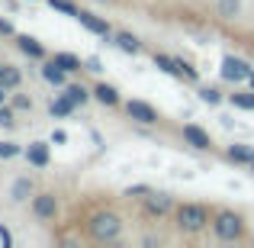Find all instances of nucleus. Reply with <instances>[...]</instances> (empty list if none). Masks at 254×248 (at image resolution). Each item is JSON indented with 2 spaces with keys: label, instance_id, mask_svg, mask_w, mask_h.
<instances>
[{
  "label": "nucleus",
  "instance_id": "3",
  "mask_svg": "<svg viewBox=\"0 0 254 248\" xmlns=\"http://www.w3.org/2000/svg\"><path fill=\"white\" fill-rule=\"evenodd\" d=\"M212 229H216V236H219V239L232 242V239L242 236L245 223H242V216H238V213H219V216L212 219Z\"/></svg>",
  "mask_w": 254,
  "mask_h": 248
},
{
  "label": "nucleus",
  "instance_id": "11",
  "mask_svg": "<svg viewBox=\"0 0 254 248\" xmlns=\"http://www.w3.org/2000/svg\"><path fill=\"white\" fill-rule=\"evenodd\" d=\"M64 75H68V71H64L62 65L55 62V58H52V62H49V65L42 68V78H45L49 84H55V87H62V84H64Z\"/></svg>",
  "mask_w": 254,
  "mask_h": 248
},
{
  "label": "nucleus",
  "instance_id": "30",
  "mask_svg": "<svg viewBox=\"0 0 254 248\" xmlns=\"http://www.w3.org/2000/svg\"><path fill=\"white\" fill-rule=\"evenodd\" d=\"M0 36H13V26L6 19H0Z\"/></svg>",
  "mask_w": 254,
  "mask_h": 248
},
{
  "label": "nucleus",
  "instance_id": "9",
  "mask_svg": "<svg viewBox=\"0 0 254 248\" xmlns=\"http://www.w3.org/2000/svg\"><path fill=\"white\" fill-rule=\"evenodd\" d=\"M26 158H29V165L45 167V165H49V145H45V142H32L29 149H26Z\"/></svg>",
  "mask_w": 254,
  "mask_h": 248
},
{
  "label": "nucleus",
  "instance_id": "1",
  "mask_svg": "<svg viewBox=\"0 0 254 248\" xmlns=\"http://www.w3.org/2000/svg\"><path fill=\"white\" fill-rule=\"evenodd\" d=\"M87 229H90V236L97 239V242H113V239L119 236V229H123V223H119L116 213L103 210V213H93V216H90Z\"/></svg>",
  "mask_w": 254,
  "mask_h": 248
},
{
  "label": "nucleus",
  "instance_id": "13",
  "mask_svg": "<svg viewBox=\"0 0 254 248\" xmlns=\"http://www.w3.org/2000/svg\"><path fill=\"white\" fill-rule=\"evenodd\" d=\"M29 193H32V180H29V177H19L16 184L10 187V200H13V203H23V200H29Z\"/></svg>",
  "mask_w": 254,
  "mask_h": 248
},
{
  "label": "nucleus",
  "instance_id": "12",
  "mask_svg": "<svg viewBox=\"0 0 254 248\" xmlns=\"http://www.w3.org/2000/svg\"><path fill=\"white\" fill-rule=\"evenodd\" d=\"M74 100H71L68 97V93H62V97H55V100H52V106H49V110H52V116H71V113H74Z\"/></svg>",
  "mask_w": 254,
  "mask_h": 248
},
{
  "label": "nucleus",
  "instance_id": "27",
  "mask_svg": "<svg viewBox=\"0 0 254 248\" xmlns=\"http://www.w3.org/2000/svg\"><path fill=\"white\" fill-rule=\"evenodd\" d=\"M177 68H180V78H187V81H196V68H190V65L180 62V58H177Z\"/></svg>",
  "mask_w": 254,
  "mask_h": 248
},
{
  "label": "nucleus",
  "instance_id": "17",
  "mask_svg": "<svg viewBox=\"0 0 254 248\" xmlns=\"http://www.w3.org/2000/svg\"><path fill=\"white\" fill-rule=\"evenodd\" d=\"M16 42H19V49H23V52H26L29 58H42V55H45V52H42V45H39V42H36L32 36H19Z\"/></svg>",
  "mask_w": 254,
  "mask_h": 248
},
{
  "label": "nucleus",
  "instance_id": "26",
  "mask_svg": "<svg viewBox=\"0 0 254 248\" xmlns=\"http://www.w3.org/2000/svg\"><path fill=\"white\" fill-rule=\"evenodd\" d=\"M19 155V145L16 142H0V158H13Z\"/></svg>",
  "mask_w": 254,
  "mask_h": 248
},
{
  "label": "nucleus",
  "instance_id": "5",
  "mask_svg": "<svg viewBox=\"0 0 254 248\" xmlns=\"http://www.w3.org/2000/svg\"><path fill=\"white\" fill-rule=\"evenodd\" d=\"M126 113H129V116L135 119V123H145V126L158 123L155 106H151V103H145V100H129V103H126Z\"/></svg>",
  "mask_w": 254,
  "mask_h": 248
},
{
  "label": "nucleus",
  "instance_id": "16",
  "mask_svg": "<svg viewBox=\"0 0 254 248\" xmlns=\"http://www.w3.org/2000/svg\"><path fill=\"white\" fill-rule=\"evenodd\" d=\"M219 16L222 19H235L238 13H242V0H219Z\"/></svg>",
  "mask_w": 254,
  "mask_h": 248
},
{
  "label": "nucleus",
  "instance_id": "24",
  "mask_svg": "<svg viewBox=\"0 0 254 248\" xmlns=\"http://www.w3.org/2000/svg\"><path fill=\"white\" fill-rule=\"evenodd\" d=\"M49 3H52V10H62V13H68V16H77V13H81L71 0H49Z\"/></svg>",
  "mask_w": 254,
  "mask_h": 248
},
{
  "label": "nucleus",
  "instance_id": "33",
  "mask_svg": "<svg viewBox=\"0 0 254 248\" xmlns=\"http://www.w3.org/2000/svg\"><path fill=\"white\" fill-rule=\"evenodd\" d=\"M3 71H6V68H3V65H0V78H3Z\"/></svg>",
  "mask_w": 254,
  "mask_h": 248
},
{
  "label": "nucleus",
  "instance_id": "20",
  "mask_svg": "<svg viewBox=\"0 0 254 248\" xmlns=\"http://www.w3.org/2000/svg\"><path fill=\"white\" fill-rule=\"evenodd\" d=\"M55 62H58V65H62V68H64V71H77V68H81V58H74V55H68V52H58V55H55Z\"/></svg>",
  "mask_w": 254,
  "mask_h": 248
},
{
  "label": "nucleus",
  "instance_id": "4",
  "mask_svg": "<svg viewBox=\"0 0 254 248\" xmlns=\"http://www.w3.org/2000/svg\"><path fill=\"white\" fill-rule=\"evenodd\" d=\"M251 65L245 62V58H235V55H229V58H222V78L225 81H232V84H242V81H248L251 78Z\"/></svg>",
  "mask_w": 254,
  "mask_h": 248
},
{
  "label": "nucleus",
  "instance_id": "6",
  "mask_svg": "<svg viewBox=\"0 0 254 248\" xmlns=\"http://www.w3.org/2000/svg\"><path fill=\"white\" fill-rule=\"evenodd\" d=\"M32 213H36L39 219H55V213H58L55 193H39V197L32 200Z\"/></svg>",
  "mask_w": 254,
  "mask_h": 248
},
{
  "label": "nucleus",
  "instance_id": "29",
  "mask_svg": "<svg viewBox=\"0 0 254 248\" xmlns=\"http://www.w3.org/2000/svg\"><path fill=\"white\" fill-rule=\"evenodd\" d=\"M0 126H13V106H0Z\"/></svg>",
  "mask_w": 254,
  "mask_h": 248
},
{
  "label": "nucleus",
  "instance_id": "22",
  "mask_svg": "<svg viewBox=\"0 0 254 248\" xmlns=\"http://www.w3.org/2000/svg\"><path fill=\"white\" fill-rule=\"evenodd\" d=\"M232 103L238 110H254V93H232Z\"/></svg>",
  "mask_w": 254,
  "mask_h": 248
},
{
  "label": "nucleus",
  "instance_id": "31",
  "mask_svg": "<svg viewBox=\"0 0 254 248\" xmlns=\"http://www.w3.org/2000/svg\"><path fill=\"white\" fill-rule=\"evenodd\" d=\"M3 100H6V87L0 84V106H3Z\"/></svg>",
  "mask_w": 254,
  "mask_h": 248
},
{
  "label": "nucleus",
  "instance_id": "2",
  "mask_svg": "<svg viewBox=\"0 0 254 248\" xmlns=\"http://www.w3.org/2000/svg\"><path fill=\"white\" fill-rule=\"evenodd\" d=\"M177 226L184 232H199L209 226V213L199 203H184V206H177Z\"/></svg>",
  "mask_w": 254,
  "mask_h": 248
},
{
  "label": "nucleus",
  "instance_id": "23",
  "mask_svg": "<svg viewBox=\"0 0 254 248\" xmlns=\"http://www.w3.org/2000/svg\"><path fill=\"white\" fill-rule=\"evenodd\" d=\"M64 93H68V97L74 100V103H87V97H90V93H87V87H81V84H71Z\"/></svg>",
  "mask_w": 254,
  "mask_h": 248
},
{
  "label": "nucleus",
  "instance_id": "10",
  "mask_svg": "<svg viewBox=\"0 0 254 248\" xmlns=\"http://www.w3.org/2000/svg\"><path fill=\"white\" fill-rule=\"evenodd\" d=\"M145 206H148V213H151V216H164V213L171 210V197H168V193H151Z\"/></svg>",
  "mask_w": 254,
  "mask_h": 248
},
{
  "label": "nucleus",
  "instance_id": "19",
  "mask_svg": "<svg viewBox=\"0 0 254 248\" xmlns=\"http://www.w3.org/2000/svg\"><path fill=\"white\" fill-rule=\"evenodd\" d=\"M155 68L168 71V75H180V68H177V58H168V55H155Z\"/></svg>",
  "mask_w": 254,
  "mask_h": 248
},
{
  "label": "nucleus",
  "instance_id": "21",
  "mask_svg": "<svg viewBox=\"0 0 254 248\" xmlns=\"http://www.w3.org/2000/svg\"><path fill=\"white\" fill-rule=\"evenodd\" d=\"M0 84H3L6 90H13V87H19V71L6 65V71H3V78H0Z\"/></svg>",
  "mask_w": 254,
  "mask_h": 248
},
{
  "label": "nucleus",
  "instance_id": "15",
  "mask_svg": "<svg viewBox=\"0 0 254 248\" xmlns=\"http://www.w3.org/2000/svg\"><path fill=\"white\" fill-rule=\"evenodd\" d=\"M229 158H232V162H242V165H254V149H251V145H232Z\"/></svg>",
  "mask_w": 254,
  "mask_h": 248
},
{
  "label": "nucleus",
  "instance_id": "25",
  "mask_svg": "<svg viewBox=\"0 0 254 248\" xmlns=\"http://www.w3.org/2000/svg\"><path fill=\"white\" fill-rule=\"evenodd\" d=\"M199 97H203L206 103H219V100H222V93H219L216 87H203V90H199Z\"/></svg>",
  "mask_w": 254,
  "mask_h": 248
},
{
  "label": "nucleus",
  "instance_id": "18",
  "mask_svg": "<svg viewBox=\"0 0 254 248\" xmlns=\"http://www.w3.org/2000/svg\"><path fill=\"white\" fill-rule=\"evenodd\" d=\"M116 45H119L123 52H129V55H135V52L142 49V45H138V39L132 36V32H119V36H116Z\"/></svg>",
  "mask_w": 254,
  "mask_h": 248
},
{
  "label": "nucleus",
  "instance_id": "32",
  "mask_svg": "<svg viewBox=\"0 0 254 248\" xmlns=\"http://www.w3.org/2000/svg\"><path fill=\"white\" fill-rule=\"evenodd\" d=\"M248 84H251V90H254V71H251V78H248Z\"/></svg>",
  "mask_w": 254,
  "mask_h": 248
},
{
  "label": "nucleus",
  "instance_id": "14",
  "mask_svg": "<svg viewBox=\"0 0 254 248\" xmlns=\"http://www.w3.org/2000/svg\"><path fill=\"white\" fill-rule=\"evenodd\" d=\"M93 97H97L100 103H106V106L119 103V93H116V87H110V84H97V87H93Z\"/></svg>",
  "mask_w": 254,
  "mask_h": 248
},
{
  "label": "nucleus",
  "instance_id": "7",
  "mask_svg": "<svg viewBox=\"0 0 254 248\" xmlns=\"http://www.w3.org/2000/svg\"><path fill=\"white\" fill-rule=\"evenodd\" d=\"M77 23L84 26V29H90V32H97V36H110V23H106V19H100V16H93V13H77Z\"/></svg>",
  "mask_w": 254,
  "mask_h": 248
},
{
  "label": "nucleus",
  "instance_id": "28",
  "mask_svg": "<svg viewBox=\"0 0 254 248\" xmlns=\"http://www.w3.org/2000/svg\"><path fill=\"white\" fill-rule=\"evenodd\" d=\"M29 106H32L29 97H23V93H16V97H13V110H29Z\"/></svg>",
  "mask_w": 254,
  "mask_h": 248
},
{
  "label": "nucleus",
  "instance_id": "8",
  "mask_svg": "<svg viewBox=\"0 0 254 248\" xmlns=\"http://www.w3.org/2000/svg\"><path fill=\"white\" fill-rule=\"evenodd\" d=\"M184 139L193 145V149H199V152L212 145V142H209V132H203L199 126H193V123H187V126H184Z\"/></svg>",
  "mask_w": 254,
  "mask_h": 248
}]
</instances>
